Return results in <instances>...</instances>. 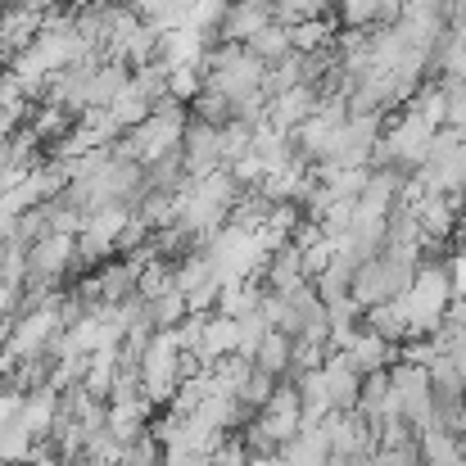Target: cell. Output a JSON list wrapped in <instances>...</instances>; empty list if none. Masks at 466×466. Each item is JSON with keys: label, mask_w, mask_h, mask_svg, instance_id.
Listing matches in <instances>:
<instances>
[{"label": "cell", "mask_w": 466, "mask_h": 466, "mask_svg": "<svg viewBox=\"0 0 466 466\" xmlns=\"http://www.w3.org/2000/svg\"><path fill=\"white\" fill-rule=\"evenodd\" d=\"M412 281H417V249H394V245H385L371 263H362V268L353 272L349 299L362 312L380 309V304L403 299V295L412 290Z\"/></svg>", "instance_id": "obj_1"}, {"label": "cell", "mask_w": 466, "mask_h": 466, "mask_svg": "<svg viewBox=\"0 0 466 466\" xmlns=\"http://www.w3.org/2000/svg\"><path fill=\"white\" fill-rule=\"evenodd\" d=\"M137 380H141V394H146L155 408L177 399V390L186 385V376H181V344H177L172 330L150 335V344H146V353H141V367H137Z\"/></svg>", "instance_id": "obj_2"}, {"label": "cell", "mask_w": 466, "mask_h": 466, "mask_svg": "<svg viewBox=\"0 0 466 466\" xmlns=\"http://www.w3.org/2000/svg\"><path fill=\"white\" fill-rule=\"evenodd\" d=\"M403 199H408V181H403L399 172L367 167V186H362L358 199H353V218H358V222H385Z\"/></svg>", "instance_id": "obj_3"}, {"label": "cell", "mask_w": 466, "mask_h": 466, "mask_svg": "<svg viewBox=\"0 0 466 466\" xmlns=\"http://www.w3.org/2000/svg\"><path fill=\"white\" fill-rule=\"evenodd\" d=\"M181 163H186V177L190 181L218 172L222 167V127H208V123L186 118V127H181Z\"/></svg>", "instance_id": "obj_4"}, {"label": "cell", "mask_w": 466, "mask_h": 466, "mask_svg": "<svg viewBox=\"0 0 466 466\" xmlns=\"http://www.w3.org/2000/svg\"><path fill=\"white\" fill-rule=\"evenodd\" d=\"M254 281L263 286V295H290L295 286L309 281V277H304V249H295L290 240L277 245V249L263 258V268H258Z\"/></svg>", "instance_id": "obj_5"}, {"label": "cell", "mask_w": 466, "mask_h": 466, "mask_svg": "<svg viewBox=\"0 0 466 466\" xmlns=\"http://www.w3.org/2000/svg\"><path fill=\"white\" fill-rule=\"evenodd\" d=\"M321 385H326L330 412H353L358 408V390H362V371H358V362L344 349H335L326 358V367H321Z\"/></svg>", "instance_id": "obj_6"}, {"label": "cell", "mask_w": 466, "mask_h": 466, "mask_svg": "<svg viewBox=\"0 0 466 466\" xmlns=\"http://www.w3.org/2000/svg\"><path fill=\"white\" fill-rule=\"evenodd\" d=\"M317 91L309 86H290V91H281L277 100H268V127H277V132H295V127H304L312 114H317Z\"/></svg>", "instance_id": "obj_7"}, {"label": "cell", "mask_w": 466, "mask_h": 466, "mask_svg": "<svg viewBox=\"0 0 466 466\" xmlns=\"http://www.w3.org/2000/svg\"><path fill=\"white\" fill-rule=\"evenodd\" d=\"M127 82H132V68H123V64H114V59L96 64L91 77H86V109H109V105L127 91Z\"/></svg>", "instance_id": "obj_8"}, {"label": "cell", "mask_w": 466, "mask_h": 466, "mask_svg": "<svg viewBox=\"0 0 466 466\" xmlns=\"http://www.w3.org/2000/svg\"><path fill=\"white\" fill-rule=\"evenodd\" d=\"M290 344H295V339L272 326V330L258 339V349L249 353L254 371H263V376H272V380H286V376H290Z\"/></svg>", "instance_id": "obj_9"}, {"label": "cell", "mask_w": 466, "mask_h": 466, "mask_svg": "<svg viewBox=\"0 0 466 466\" xmlns=\"http://www.w3.org/2000/svg\"><path fill=\"white\" fill-rule=\"evenodd\" d=\"M277 458L286 466H330V444H326L321 426H304L290 444H281Z\"/></svg>", "instance_id": "obj_10"}, {"label": "cell", "mask_w": 466, "mask_h": 466, "mask_svg": "<svg viewBox=\"0 0 466 466\" xmlns=\"http://www.w3.org/2000/svg\"><path fill=\"white\" fill-rule=\"evenodd\" d=\"M245 55H249V59H258L263 68H272L277 59H286V55H290V27H281V23H263V27L245 41Z\"/></svg>", "instance_id": "obj_11"}, {"label": "cell", "mask_w": 466, "mask_h": 466, "mask_svg": "<svg viewBox=\"0 0 466 466\" xmlns=\"http://www.w3.org/2000/svg\"><path fill=\"white\" fill-rule=\"evenodd\" d=\"M186 312H190V309H186V299H181L172 286H167L163 295H155V299H146V321H150V330H155V335H163V330H177V326L186 321Z\"/></svg>", "instance_id": "obj_12"}, {"label": "cell", "mask_w": 466, "mask_h": 466, "mask_svg": "<svg viewBox=\"0 0 466 466\" xmlns=\"http://www.w3.org/2000/svg\"><path fill=\"white\" fill-rule=\"evenodd\" d=\"M186 118L208 123V127H227V123H231V100H227V96H218L213 86H204V91L186 105Z\"/></svg>", "instance_id": "obj_13"}, {"label": "cell", "mask_w": 466, "mask_h": 466, "mask_svg": "<svg viewBox=\"0 0 466 466\" xmlns=\"http://www.w3.org/2000/svg\"><path fill=\"white\" fill-rule=\"evenodd\" d=\"M330 41H335V23H326V18H304V23L290 27V50H295V55L326 50Z\"/></svg>", "instance_id": "obj_14"}, {"label": "cell", "mask_w": 466, "mask_h": 466, "mask_svg": "<svg viewBox=\"0 0 466 466\" xmlns=\"http://www.w3.org/2000/svg\"><path fill=\"white\" fill-rule=\"evenodd\" d=\"M114 466H167V449H163V440H158L155 431H146L141 440H132V444L118 449V462Z\"/></svg>", "instance_id": "obj_15"}, {"label": "cell", "mask_w": 466, "mask_h": 466, "mask_svg": "<svg viewBox=\"0 0 466 466\" xmlns=\"http://www.w3.org/2000/svg\"><path fill=\"white\" fill-rule=\"evenodd\" d=\"M199 91H204V73H199V68H172V73H167V96H172L181 109H186Z\"/></svg>", "instance_id": "obj_16"}, {"label": "cell", "mask_w": 466, "mask_h": 466, "mask_svg": "<svg viewBox=\"0 0 466 466\" xmlns=\"http://www.w3.org/2000/svg\"><path fill=\"white\" fill-rule=\"evenodd\" d=\"M258 421H263V431H268L277 444H290V440L304 431L299 412H272V408H263V412H258Z\"/></svg>", "instance_id": "obj_17"}, {"label": "cell", "mask_w": 466, "mask_h": 466, "mask_svg": "<svg viewBox=\"0 0 466 466\" xmlns=\"http://www.w3.org/2000/svg\"><path fill=\"white\" fill-rule=\"evenodd\" d=\"M367 466H421V462H417V444H399V449H376Z\"/></svg>", "instance_id": "obj_18"}, {"label": "cell", "mask_w": 466, "mask_h": 466, "mask_svg": "<svg viewBox=\"0 0 466 466\" xmlns=\"http://www.w3.org/2000/svg\"><path fill=\"white\" fill-rule=\"evenodd\" d=\"M249 466H286L281 458H249Z\"/></svg>", "instance_id": "obj_19"}]
</instances>
